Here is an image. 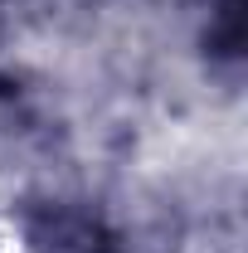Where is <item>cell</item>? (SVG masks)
Here are the masks:
<instances>
[{"label":"cell","mask_w":248,"mask_h":253,"mask_svg":"<svg viewBox=\"0 0 248 253\" xmlns=\"http://www.w3.org/2000/svg\"><path fill=\"white\" fill-rule=\"evenodd\" d=\"M214 54H239L244 49V0H224L219 5V20H214V34H209Z\"/></svg>","instance_id":"cell-1"}]
</instances>
